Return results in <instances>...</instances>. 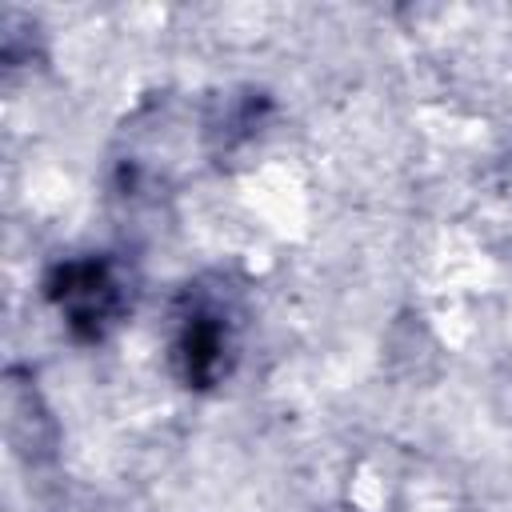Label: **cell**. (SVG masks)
I'll return each mask as SVG.
<instances>
[{
    "instance_id": "1",
    "label": "cell",
    "mask_w": 512,
    "mask_h": 512,
    "mask_svg": "<svg viewBox=\"0 0 512 512\" xmlns=\"http://www.w3.org/2000/svg\"><path fill=\"white\" fill-rule=\"evenodd\" d=\"M244 288L228 272H200L176 288L164 316V360L180 388L212 392L240 360Z\"/></svg>"
},
{
    "instance_id": "2",
    "label": "cell",
    "mask_w": 512,
    "mask_h": 512,
    "mask_svg": "<svg viewBox=\"0 0 512 512\" xmlns=\"http://www.w3.org/2000/svg\"><path fill=\"white\" fill-rule=\"evenodd\" d=\"M40 292L76 344H104L136 308V272L120 252H72L48 264Z\"/></svg>"
}]
</instances>
